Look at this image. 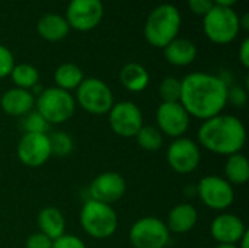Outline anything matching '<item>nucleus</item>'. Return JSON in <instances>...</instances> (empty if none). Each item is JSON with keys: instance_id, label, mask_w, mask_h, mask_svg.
Wrapping results in <instances>:
<instances>
[{"instance_id": "1", "label": "nucleus", "mask_w": 249, "mask_h": 248, "mask_svg": "<svg viewBox=\"0 0 249 248\" xmlns=\"http://www.w3.org/2000/svg\"><path fill=\"white\" fill-rule=\"evenodd\" d=\"M228 83L220 76L194 72L181 80V105L190 117L209 120L222 114L228 104Z\"/></svg>"}, {"instance_id": "2", "label": "nucleus", "mask_w": 249, "mask_h": 248, "mask_svg": "<svg viewBox=\"0 0 249 248\" xmlns=\"http://www.w3.org/2000/svg\"><path fill=\"white\" fill-rule=\"evenodd\" d=\"M197 139L206 151L231 156L244 149L247 143V129L236 115L219 114L203 121L197 132Z\"/></svg>"}, {"instance_id": "3", "label": "nucleus", "mask_w": 249, "mask_h": 248, "mask_svg": "<svg viewBox=\"0 0 249 248\" xmlns=\"http://www.w3.org/2000/svg\"><path fill=\"white\" fill-rule=\"evenodd\" d=\"M182 19L177 6L163 3L156 6L144 22V38L156 48H165L171 41L178 38Z\"/></svg>"}, {"instance_id": "4", "label": "nucleus", "mask_w": 249, "mask_h": 248, "mask_svg": "<svg viewBox=\"0 0 249 248\" xmlns=\"http://www.w3.org/2000/svg\"><path fill=\"white\" fill-rule=\"evenodd\" d=\"M79 219L82 229L95 240H107L118 228V216L112 206L92 199L83 203Z\"/></svg>"}, {"instance_id": "5", "label": "nucleus", "mask_w": 249, "mask_h": 248, "mask_svg": "<svg viewBox=\"0 0 249 248\" xmlns=\"http://www.w3.org/2000/svg\"><path fill=\"white\" fill-rule=\"evenodd\" d=\"M35 108L50 126L63 124L74 115L76 101L70 92L54 86L41 91L35 98Z\"/></svg>"}, {"instance_id": "6", "label": "nucleus", "mask_w": 249, "mask_h": 248, "mask_svg": "<svg viewBox=\"0 0 249 248\" xmlns=\"http://www.w3.org/2000/svg\"><path fill=\"white\" fill-rule=\"evenodd\" d=\"M203 18V31L214 44H229L241 31L239 15L232 7L213 6V9Z\"/></svg>"}, {"instance_id": "7", "label": "nucleus", "mask_w": 249, "mask_h": 248, "mask_svg": "<svg viewBox=\"0 0 249 248\" xmlns=\"http://www.w3.org/2000/svg\"><path fill=\"white\" fill-rule=\"evenodd\" d=\"M82 110L93 115L108 114L112 108L114 95L111 88L98 77H86L76 89L74 99Z\"/></svg>"}, {"instance_id": "8", "label": "nucleus", "mask_w": 249, "mask_h": 248, "mask_svg": "<svg viewBox=\"0 0 249 248\" xmlns=\"http://www.w3.org/2000/svg\"><path fill=\"white\" fill-rule=\"evenodd\" d=\"M128 240L133 248H165L169 244L171 232L159 218L144 216L131 225Z\"/></svg>"}, {"instance_id": "9", "label": "nucleus", "mask_w": 249, "mask_h": 248, "mask_svg": "<svg viewBox=\"0 0 249 248\" xmlns=\"http://www.w3.org/2000/svg\"><path fill=\"white\" fill-rule=\"evenodd\" d=\"M196 194L213 210H226L235 200L233 186L219 175L203 177L196 187Z\"/></svg>"}, {"instance_id": "10", "label": "nucleus", "mask_w": 249, "mask_h": 248, "mask_svg": "<svg viewBox=\"0 0 249 248\" xmlns=\"http://www.w3.org/2000/svg\"><path fill=\"white\" fill-rule=\"evenodd\" d=\"M108 123L111 130L121 137H134L144 126L142 110L131 101L114 104L108 113Z\"/></svg>"}, {"instance_id": "11", "label": "nucleus", "mask_w": 249, "mask_h": 248, "mask_svg": "<svg viewBox=\"0 0 249 248\" xmlns=\"http://www.w3.org/2000/svg\"><path fill=\"white\" fill-rule=\"evenodd\" d=\"M166 159L169 167L177 174H191L194 172L201 162L200 146L188 137H178L169 145L166 152Z\"/></svg>"}, {"instance_id": "12", "label": "nucleus", "mask_w": 249, "mask_h": 248, "mask_svg": "<svg viewBox=\"0 0 249 248\" xmlns=\"http://www.w3.org/2000/svg\"><path fill=\"white\" fill-rule=\"evenodd\" d=\"M64 18L79 32L92 31L104 18L102 0H70Z\"/></svg>"}, {"instance_id": "13", "label": "nucleus", "mask_w": 249, "mask_h": 248, "mask_svg": "<svg viewBox=\"0 0 249 248\" xmlns=\"http://www.w3.org/2000/svg\"><path fill=\"white\" fill-rule=\"evenodd\" d=\"M156 123L162 134L178 139L188 132L191 117L181 102H162L156 110Z\"/></svg>"}, {"instance_id": "14", "label": "nucleus", "mask_w": 249, "mask_h": 248, "mask_svg": "<svg viewBox=\"0 0 249 248\" xmlns=\"http://www.w3.org/2000/svg\"><path fill=\"white\" fill-rule=\"evenodd\" d=\"M16 155L29 168L42 167L51 158V146L47 133H25L18 142Z\"/></svg>"}, {"instance_id": "15", "label": "nucleus", "mask_w": 249, "mask_h": 248, "mask_svg": "<svg viewBox=\"0 0 249 248\" xmlns=\"http://www.w3.org/2000/svg\"><path fill=\"white\" fill-rule=\"evenodd\" d=\"M127 190V183L120 172L107 171L93 178L89 186V196L92 200L112 205L123 199Z\"/></svg>"}, {"instance_id": "16", "label": "nucleus", "mask_w": 249, "mask_h": 248, "mask_svg": "<svg viewBox=\"0 0 249 248\" xmlns=\"http://www.w3.org/2000/svg\"><path fill=\"white\" fill-rule=\"evenodd\" d=\"M247 232L244 221L233 213H220L210 225V234L217 244H238Z\"/></svg>"}, {"instance_id": "17", "label": "nucleus", "mask_w": 249, "mask_h": 248, "mask_svg": "<svg viewBox=\"0 0 249 248\" xmlns=\"http://www.w3.org/2000/svg\"><path fill=\"white\" fill-rule=\"evenodd\" d=\"M3 113L12 117H23L35 108V95L31 91L12 88L0 98Z\"/></svg>"}, {"instance_id": "18", "label": "nucleus", "mask_w": 249, "mask_h": 248, "mask_svg": "<svg viewBox=\"0 0 249 248\" xmlns=\"http://www.w3.org/2000/svg\"><path fill=\"white\" fill-rule=\"evenodd\" d=\"M197 222H198L197 209L191 203H179L169 210L165 225L171 234L182 235L193 231Z\"/></svg>"}, {"instance_id": "19", "label": "nucleus", "mask_w": 249, "mask_h": 248, "mask_svg": "<svg viewBox=\"0 0 249 248\" xmlns=\"http://www.w3.org/2000/svg\"><path fill=\"white\" fill-rule=\"evenodd\" d=\"M36 32L42 39L57 42L69 35L70 25L66 18L58 13H45L36 22Z\"/></svg>"}, {"instance_id": "20", "label": "nucleus", "mask_w": 249, "mask_h": 248, "mask_svg": "<svg viewBox=\"0 0 249 248\" xmlns=\"http://www.w3.org/2000/svg\"><path fill=\"white\" fill-rule=\"evenodd\" d=\"M163 56L172 66L184 67L191 64L197 57V47L191 39L175 38L163 48Z\"/></svg>"}, {"instance_id": "21", "label": "nucleus", "mask_w": 249, "mask_h": 248, "mask_svg": "<svg viewBox=\"0 0 249 248\" xmlns=\"http://www.w3.org/2000/svg\"><path fill=\"white\" fill-rule=\"evenodd\" d=\"M36 225H38L39 232H42L53 241L66 234L64 232L66 219L63 213L60 212V209L53 208V206H47L39 210L38 218H36Z\"/></svg>"}, {"instance_id": "22", "label": "nucleus", "mask_w": 249, "mask_h": 248, "mask_svg": "<svg viewBox=\"0 0 249 248\" xmlns=\"http://www.w3.org/2000/svg\"><path fill=\"white\" fill-rule=\"evenodd\" d=\"M121 85L130 92H142L149 86L150 76L144 66L140 63H127L120 72Z\"/></svg>"}, {"instance_id": "23", "label": "nucleus", "mask_w": 249, "mask_h": 248, "mask_svg": "<svg viewBox=\"0 0 249 248\" xmlns=\"http://www.w3.org/2000/svg\"><path fill=\"white\" fill-rule=\"evenodd\" d=\"M228 183L232 186H242L247 184L249 180V161L244 153H233L228 156L225 165V177Z\"/></svg>"}, {"instance_id": "24", "label": "nucleus", "mask_w": 249, "mask_h": 248, "mask_svg": "<svg viewBox=\"0 0 249 248\" xmlns=\"http://www.w3.org/2000/svg\"><path fill=\"white\" fill-rule=\"evenodd\" d=\"M83 79L85 76H83L82 69L76 66L74 63H63L54 72V82L57 88L67 91V92L76 91L79 85L83 82Z\"/></svg>"}, {"instance_id": "25", "label": "nucleus", "mask_w": 249, "mask_h": 248, "mask_svg": "<svg viewBox=\"0 0 249 248\" xmlns=\"http://www.w3.org/2000/svg\"><path fill=\"white\" fill-rule=\"evenodd\" d=\"M10 77L13 80V83L16 85L15 88H20V89H26L31 91L34 86L38 85L39 80V72L35 66L28 64V63H19L15 64Z\"/></svg>"}, {"instance_id": "26", "label": "nucleus", "mask_w": 249, "mask_h": 248, "mask_svg": "<svg viewBox=\"0 0 249 248\" xmlns=\"http://www.w3.org/2000/svg\"><path fill=\"white\" fill-rule=\"evenodd\" d=\"M134 137L139 146L146 152H156L163 145V134L155 126H143Z\"/></svg>"}, {"instance_id": "27", "label": "nucleus", "mask_w": 249, "mask_h": 248, "mask_svg": "<svg viewBox=\"0 0 249 248\" xmlns=\"http://www.w3.org/2000/svg\"><path fill=\"white\" fill-rule=\"evenodd\" d=\"M48 139H50V146H51V156L64 158L73 152L74 143H73V139L67 133L54 132L48 134Z\"/></svg>"}, {"instance_id": "28", "label": "nucleus", "mask_w": 249, "mask_h": 248, "mask_svg": "<svg viewBox=\"0 0 249 248\" xmlns=\"http://www.w3.org/2000/svg\"><path fill=\"white\" fill-rule=\"evenodd\" d=\"M159 96L162 102H179L181 98V80L168 76L159 85Z\"/></svg>"}, {"instance_id": "29", "label": "nucleus", "mask_w": 249, "mask_h": 248, "mask_svg": "<svg viewBox=\"0 0 249 248\" xmlns=\"http://www.w3.org/2000/svg\"><path fill=\"white\" fill-rule=\"evenodd\" d=\"M22 127L25 133H47L50 124L42 118V115L38 111H31L26 115H23Z\"/></svg>"}, {"instance_id": "30", "label": "nucleus", "mask_w": 249, "mask_h": 248, "mask_svg": "<svg viewBox=\"0 0 249 248\" xmlns=\"http://www.w3.org/2000/svg\"><path fill=\"white\" fill-rule=\"evenodd\" d=\"M13 67H15V57L12 51L0 44V79L10 76Z\"/></svg>"}, {"instance_id": "31", "label": "nucleus", "mask_w": 249, "mask_h": 248, "mask_svg": "<svg viewBox=\"0 0 249 248\" xmlns=\"http://www.w3.org/2000/svg\"><path fill=\"white\" fill-rule=\"evenodd\" d=\"M248 94L242 86H231L228 88V104H232L236 108H242L247 105Z\"/></svg>"}, {"instance_id": "32", "label": "nucleus", "mask_w": 249, "mask_h": 248, "mask_svg": "<svg viewBox=\"0 0 249 248\" xmlns=\"http://www.w3.org/2000/svg\"><path fill=\"white\" fill-rule=\"evenodd\" d=\"M51 248H86V244L76 235L64 234L60 238L53 241Z\"/></svg>"}, {"instance_id": "33", "label": "nucleus", "mask_w": 249, "mask_h": 248, "mask_svg": "<svg viewBox=\"0 0 249 248\" xmlns=\"http://www.w3.org/2000/svg\"><path fill=\"white\" fill-rule=\"evenodd\" d=\"M53 247V240H50L47 235L42 232H34L28 237L25 248H51Z\"/></svg>"}, {"instance_id": "34", "label": "nucleus", "mask_w": 249, "mask_h": 248, "mask_svg": "<svg viewBox=\"0 0 249 248\" xmlns=\"http://www.w3.org/2000/svg\"><path fill=\"white\" fill-rule=\"evenodd\" d=\"M214 3L213 0H188V7L191 12H194L196 15H207L212 9H213Z\"/></svg>"}, {"instance_id": "35", "label": "nucleus", "mask_w": 249, "mask_h": 248, "mask_svg": "<svg viewBox=\"0 0 249 248\" xmlns=\"http://www.w3.org/2000/svg\"><path fill=\"white\" fill-rule=\"evenodd\" d=\"M239 61H241V64L245 67V69H248L249 67V38H245L244 41H242V44H241V47H239Z\"/></svg>"}, {"instance_id": "36", "label": "nucleus", "mask_w": 249, "mask_h": 248, "mask_svg": "<svg viewBox=\"0 0 249 248\" xmlns=\"http://www.w3.org/2000/svg\"><path fill=\"white\" fill-rule=\"evenodd\" d=\"M239 0H213L214 6H223V7H232Z\"/></svg>"}, {"instance_id": "37", "label": "nucleus", "mask_w": 249, "mask_h": 248, "mask_svg": "<svg viewBox=\"0 0 249 248\" xmlns=\"http://www.w3.org/2000/svg\"><path fill=\"white\" fill-rule=\"evenodd\" d=\"M239 26H241V29H244V31H248L249 29V15L248 13H245V15L239 16Z\"/></svg>"}, {"instance_id": "38", "label": "nucleus", "mask_w": 249, "mask_h": 248, "mask_svg": "<svg viewBox=\"0 0 249 248\" xmlns=\"http://www.w3.org/2000/svg\"><path fill=\"white\" fill-rule=\"evenodd\" d=\"M236 246H238V248H249V231L241 238V241Z\"/></svg>"}, {"instance_id": "39", "label": "nucleus", "mask_w": 249, "mask_h": 248, "mask_svg": "<svg viewBox=\"0 0 249 248\" xmlns=\"http://www.w3.org/2000/svg\"><path fill=\"white\" fill-rule=\"evenodd\" d=\"M214 248H238L236 244H217Z\"/></svg>"}]
</instances>
